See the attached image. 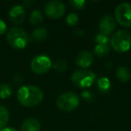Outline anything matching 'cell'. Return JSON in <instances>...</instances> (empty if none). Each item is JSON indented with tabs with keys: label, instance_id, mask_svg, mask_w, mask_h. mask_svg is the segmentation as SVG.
Segmentation results:
<instances>
[{
	"label": "cell",
	"instance_id": "8992f818",
	"mask_svg": "<svg viewBox=\"0 0 131 131\" xmlns=\"http://www.w3.org/2000/svg\"><path fill=\"white\" fill-rule=\"evenodd\" d=\"M115 20L123 27H131V4L120 3L115 9Z\"/></svg>",
	"mask_w": 131,
	"mask_h": 131
},
{
	"label": "cell",
	"instance_id": "8fae6325",
	"mask_svg": "<svg viewBox=\"0 0 131 131\" xmlns=\"http://www.w3.org/2000/svg\"><path fill=\"white\" fill-rule=\"evenodd\" d=\"M93 62V55L88 50H82L75 58V64L79 68L86 69Z\"/></svg>",
	"mask_w": 131,
	"mask_h": 131
},
{
	"label": "cell",
	"instance_id": "e0dca14e",
	"mask_svg": "<svg viewBox=\"0 0 131 131\" xmlns=\"http://www.w3.org/2000/svg\"><path fill=\"white\" fill-rule=\"evenodd\" d=\"M43 21V15L40 10H33L32 12L30 15V23H31L32 25L38 26Z\"/></svg>",
	"mask_w": 131,
	"mask_h": 131
},
{
	"label": "cell",
	"instance_id": "44dd1931",
	"mask_svg": "<svg viewBox=\"0 0 131 131\" xmlns=\"http://www.w3.org/2000/svg\"><path fill=\"white\" fill-rule=\"evenodd\" d=\"M78 16H77V15H75V14L74 13H70L69 15L67 16V18H66V21H67V24L69 26H75L77 25V24L78 23Z\"/></svg>",
	"mask_w": 131,
	"mask_h": 131
},
{
	"label": "cell",
	"instance_id": "2e32d148",
	"mask_svg": "<svg viewBox=\"0 0 131 131\" xmlns=\"http://www.w3.org/2000/svg\"><path fill=\"white\" fill-rule=\"evenodd\" d=\"M9 120V111L4 105H0V130L6 127Z\"/></svg>",
	"mask_w": 131,
	"mask_h": 131
},
{
	"label": "cell",
	"instance_id": "3957f363",
	"mask_svg": "<svg viewBox=\"0 0 131 131\" xmlns=\"http://www.w3.org/2000/svg\"><path fill=\"white\" fill-rule=\"evenodd\" d=\"M6 40L12 48L16 49H24L29 43V35L24 30L18 27H13L6 34Z\"/></svg>",
	"mask_w": 131,
	"mask_h": 131
},
{
	"label": "cell",
	"instance_id": "ac0fdd59",
	"mask_svg": "<svg viewBox=\"0 0 131 131\" xmlns=\"http://www.w3.org/2000/svg\"><path fill=\"white\" fill-rule=\"evenodd\" d=\"M13 93V88L9 84L2 83L0 84V99H7Z\"/></svg>",
	"mask_w": 131,
	"mask_h": 131
},
{
	"label": "cell",
	"instance_id": "d4e9b609",
	"mask_svg": "<svg viewBox=\"0 0 131 131\" xmlns=\"http://www.w3.org/2000/svg\"><path fill=\"white\" fill-rule=\"evenodd\" d=\"M6 29H7V26H6V23L0 19V35L4 34L6 31Z\"/></svg>",
	"mask_w": 131,
	"mask_h": 131
},
{
	"label": "cell",
	"instance_id": "9a60e30c",
	"mask_svg": "<svg viewBox=\"0 0 131 131\" xmlns=\"http://www.w3.org/2000/svg\"><path fill=\"white\" fill-rule=\"evenodd\" d=\"M111 50V48L108 44H97L93 49V53L99 58H105L108 56Z\"/></svg>",
	"mask_w": 131,
	"mask_h": 131
},
{
	"label": "cell",
	"instance_id": "5bb4252c",
	"mask_svg": "<svg viewBox=\"0 0 131 131\" xmlns=\"http://www.w3.org/2000/svg\"><path fill=\"white\" fill-rule=\"evenodd\" d=\"M48 35H49V31H48V30L46 28L38 27L32 31L31 39L36 42H41L44 41L48 38Z\"/></svg>",
	"mask_w": 131,
	"mask_h": 131
},
{
	"label": "cell",
	"instance_id": "7c38bea8",
	"mask_svg": "<svg viewBox=\"0 0 131 131\" xmlns=\"http://www.w3.org/2000/svg\"><path fill=\"white\" fill-rule=\"evenodd\" d=\"M21 131H40V124L34 118H28L22 123Z\"/></svg>",
	"mask_w": 131,
	"mask_h": 131
},
{
	"label": "cell",
	"instance_id": "52a82bcc",
	"mask_svg": "<svg viewBox=\"0 0 131 131\" xmlns=\"http://www.w3.org/2000/svg\"><path fill=\"white\" fill-rule=\"evenodd\" d=\"M52 67L50 58L46 55H38L32 58L31 62V69L37 75L45 74Z\"/></svg>",
	"mask_w": 131,
	"mask_h": 131
},
{
	"label": "cell",
	"instance_id": "277c9868",
	"mask_svg": "<svg viewBox=\"0 0 131 131\" xmlns=\"http://www.w3.org/2000/svg\"><path fill=\"white\" fill-rule=\"evenodd\" d=\"M57 107L62 111L69 112L77 109L80 104V98L74 92H68L57 99Z\"/></svg>",
	"mask_w": 131,
	"mask_h": 131
},
{
	"label": "cell",
	"instance_id": "7a4b0ae2",
	"mask_svg": "<svg viewBox=\"0 0 131 131\" xmlns=\"http://www.w3.org/2000/svg\"><path fill=\"white\" fill-rule=\"evenodd\" d=\"M111 46L115 51L127 52L131 48V34L127 30H119L110 38Z\"/></svg>",
	"mask_w": 131,
	"mask_h": 131
},
{
	"label": "cell",
	"instance_id": "7402d4cb",
	"mask_svg": "<svg viewBox=\"0 0 131 131\" xmlns=\"http://www.w3.org/2000/svg\"><path fill=\"white\" fill-rule=\"evenodd\" d=\"M95 42H97L98 44H108V42L110 41V38L107 35H104L102 33L99 32L95 35L94 37Z\"/></svg>",
	"mask_w": 131,
	"mask_h": 131
},
{
	"label": "cell",
	"instance_id": "603a6c76",
	"mask_svg": "<svg viewBox=\"0 0 131 131\" xmlns=\"http://www.w3.org/2000/svg\"><path fill=\"white\" fill-rule=\"evenodd\" d=\"M70 5L75 9L81 10L85 6V1H84V0H72V1H70Z\"/></svg>",
	"mask_w": 131,
	"mask_h": 131
},
{
	"label": "cell",
	"instance_id": "5b68a950",
	"mask_svg": "<svg viewBox=\"0 0 131 131\" xmlns=\"http://www.w3.org/2000/svg\"><path fill=\"white\" fill-rule=\"evenodd\" d=\"M71 81L77 87L87 88L94 84L96 81V75L92 70L79 69L72 74Z\"/></svg>",
	"mask_w": 131,
	"mask_h": 131
},
{
	"label": "cell",
	"instance_id": "484cf974",
	"mask_svg": "<svg viewBox=\"0 0 131 131\" xmlns=\"http://www.w3.org/2000/svg\"><path fill=\"white\" fill-rule=\"evenodd\" d=\"M0 131H17V129H15V127H4L3 129H1Z\"/></svg>",
	"mask_w": 131,
	"mask_h": 131
},
{
	"label": "cell",
	"instance_id": "9c48e42d",
	"mask_svg": "<svg viewBox=\"0 0 131 131\" xmlns=\"http://www.w3.org/2000/svg\"><path fill=\"white\" fill-rule=\"evenodd\" d=\"M116 25H117V23L114 17L109 15H103V16L101 18L100 22H99L100 32L104 35L109 36L110 34H111V33L115 31Z\"/></svg>",
	"mask_w": 131,
	"mask_h": 131
},
{
	"label": "cell",
	"instance_id": "cb8c5ba5",
	"mask_svg": "<svg viewBox=\"0 0 131 131\" xmlns=\"http://www.w3.org/2000/svg\"><path fill=\"white\" fill-rule=\"evenodd\" d=\"M34 4H35L34 0H25V1H24V2H23L22 6L24 8V7H25V8H30V7H31V6H32Z\"/></svg>",
	"mask_w": 131,
	"mask_h": 131
},
{
	"label": "cell",
	"instance_id": "6da1fadb",
	"mask_svg": "<svg viewBox=\"0 0 131 131\" xmlns=\"http://www.w3.org/2000/svg\"><path fill=\"white\" fill-rule=\"evenodd\" d=\"M17 99L24 107H34L43 100V93L35 85H24L17 92Z\"/></svg>",
	"mask_w": 131,
	"mask_h": 131
},
{
	"label": "cell",
	"instance_id": "d6986e66",
	"mask_svg": "<svg viewBox=\"0 0 131 131\" xmlns=\"http://www.w3.org/2000/svg\"><path fill=\"white\" fill-rule=\"evenodd\" d=\"M53 68L58 73H64L66 70L68 69V65L66 63V61L62 59H59L58 61H56L53 64Z\"/></svg>",
	"mask_w": 131,
	"mask_h": 131
},
{
	"label": "cell",
	"instance_id": "ba28073f",
	"mask_svg": "<svg viewBox=\"0 0 131 131\" xmlns=\"http://www.w3.org/2000/svg\"><path fill=\"white\" fill-rule=\"evenodd\" d=\"M44 11L47 16L52 19H58L66 13V6L63 2L58 0H53L47 3L44 7Z\"/></svg>",
	"mask_w": 131,
	"mask_h": 131
},
{
	"label": "cell",
	"instance_id": "30bf717a",
	"mask_svg": "<svg viewBox=\"0 0 131 131\" xmlns=\"http://www.w3.org/2000/svg\"><path fill=\"white\" fill-rule=\"evenodd\" d=\"M9 18L15 25H21L25 20V10L21 5L14 6L9 11Z\"/></svg>",
	"mask_w": 131,
	"mask_h": 131
},
{
	"label": "cell",
	"instance_id": "ffe728a7",
	"mask_svg": "<svg viewBox=\"0 0 131 131\" xmlns=\"http://www.w3.org/2000/svg\"><path fill=\"white\" fill-rule=\"evenodd\" d=\"M98 86H99V89L104 93V92H108L110 90L111 83L108 80V78H106V77H102V78L98 80Z\"/></svg>",
	"mask_w": 131,
	"mask_h": 131
},
{
	"label": "cell",
	"instance_id": "4fadbf2b",
	"mask_svg": "<svg viewBox=\"0 0 131 131\" xmlns=\"http://www.w3.org/2000/svg\"><path fill=\"white\" fill-rule=\"evenodd\" d=\"M115 75L119 82L127 83L131 79V71L128 68H127L125 66H120L116 69Z\"/></svg>",
	"mask_w": 131,
	"mask_h": 131
}]
</instances>
